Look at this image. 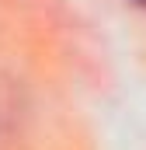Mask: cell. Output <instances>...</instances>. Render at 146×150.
<instances>
[{
  "instance_id": "6da1fadb",
  "label": "cell",
  "mask_w": 146,
  "mask_h": 150,
  "mask_svg": "<svg viewBox=\"0 0 146 150\" xmlns=\"http://www.w3.org/2000/svg\"><path fill=\"white\" fill-rule=\"evenodd\" d=\"M132 4H136V7H143V11H146V0H132Z\"/></svg>"
}]
</instances>
